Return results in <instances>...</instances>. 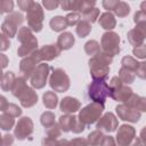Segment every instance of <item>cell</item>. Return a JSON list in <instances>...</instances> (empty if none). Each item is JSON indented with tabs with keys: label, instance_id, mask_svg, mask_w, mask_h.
Here are the masks:
<instances>
[{
	"label": "cell",
	"instance_id": "cell-11",
	"mask_svg": "<svg viewBox=\"0 0 146 146\" xmlns=\"http://www.w3.org/2000/svg\"><path fill=\"white\" fill-rule=\"evenodd\" d=\"M33 132V122L30 117H22L15 128V136L19 140L25 139Z\"/></svg>",
	"mask_w": 146,
	"mask_h": 146
},
{
	"label": "cell",
	"instance_id": "cell-53",
	"mask_svg": "<svg viewBox=\"0 0 146 146\" xmlns=\"http://www.w3.org/2000/svg\"><path fill=\"white\" fill-rule=\"evenodd\" d=\"M129 146H143V141L140 139V137H135V139L129 144Z\"/></svg>",
	"mask_w": 146,
	"mask_h": 146
},
{
	"label": "cell",
	"instance_id": "cell-33",
	"mask_svg": "<svg viewBox=\"0 0 146 146\" xmlns=\"http://www.w3.org/2000/svg\"><path fill=\"white\" fill-rule=\"evenodd\" d=\"M138 65H139V63L130 56H125V57L122 58V67H125L128 70H131V71L136 72L137 68H138Z\"/></svg>",
	"mask_w": 146,
	"mask_h": 146
},
{
	"label": "cell",
	"instance_id": "cell-38",
	"mask_svg": "<svg viewBox=\"0 0 146 146\" xmlns=\"http://www.w3.org/2000/svg\"><path fill=\"white\" fill-rule=\"evenodd\" d=\"M2 112H3V113H7V114H9V115H11V116H14V117L21 115V113H22L21 108H19L17 105H15V104H9V103L7 104V107H6Z\"/></svg>",
	"mask_w": 146,
	"mask_h": 146
},
{
	"label": "cell",
	"instance_id": "cell-32",
	"mask_svg": "<svg viewBox=\"0 0 146 146\" xmlns=\"http://www.w3.org/2000/svg\"><path fill=\"white\" fill-rule=\"evenodd\" d=\"M84 50L88 55H97L100 51V46L97 41L95 40H90L84 44Z\"/></svg>",
	"mask_w": 146,
	"mask_h": 146
},
{
	"label": "cell",
	"instance_id": "cell-45",
	"mask_svg": "<svg viewBox=\"0 0 146 146\" xmlns=\"http://www.w3.org/2000/svg\"><path fill=\"white\" fill-rule=\"evenodd\" d=\"M133 21H135V23H136V24H138V23H143V22H146V14H145L144 11H141V10L137 11V13L135 14V18H133Z\"/></svg>",
	"mask_w": 146,
	"mask_h": 146
},
{
	"label": "cell",
	"instance_id": "cell-48",
	"mask_svg": "<svg viewBox=\"0 0 146 146\" xmlns=\"http://www.w3.org/2000/svg\"><path fill=\"white\" fill-rule=\"evenodd\" d=\"M32 5H33V1H18V6H19V8L22 9V10H24V11H29L30 9H31V7H32Z\"/></svg>",
	"mask_w": 146,
	"mask_h": 146
},
{
	"label": "cell",
	"instance_id": "cell-50",
	"mask_svg": "<svg viewBox=\"0 0 146 146\" xmlns=\"http://www.w3.org/2000/svg\"><path fill=\"white\" fill-rule=\"evenodd\" d=\"M119 1H103V6L107 9V10H114L116 5Z\"/></svg>",
	"mask_w": 146,
	"mask_h": 146
},
{
	"label": "cell",
	"instance_id": "cell-2",
	"mask_svg": "<svg viewBox=\"0 0 146 146\" xmlns=\"http://www.w3.org/2000/svg\"><path fill=\"white\" fill-rule=\"evenodd\" d=\"M103 110H104V105L102 104H98V103L89 104L88 106H86L80 111L79 120L84 125H89L99 119L100 114L103 113Z\"/></svg>",
	"mask_w": 146,
	"mask_h": 146
},
{
	"label": "cell",
	"instance_id": "cell-8",
	"mask_svg": "<svg viewBox=\"0 0 146 146\" xmlns=\"http://www.w3.org/2000/svg\"><path fill=\"white\" fill-rule=\"evenodd\" d=\"M48 73H49L48 64H39L38 67L35 68V71L33 72V74L30 78L31 84L36 89L43 88L44 84H46L47 78H48Z\"/></svg>",
	"mask_w": 146,
	"mask_h": 146
},
{
	"label": "cell",
	"instance_id": "cell-3",
	"mask_svg": "<svg viewBox=\"0 0 146 146\" xmlns=\"http://www.w3.org/2000/svg\"><path fill=\"white\" fill-rule=\"evenodd\" d=\"M24 21V17L21 13H11L10 15H8L5 19V22L2 23V33L7 36V38H13L17 32V27L18 25H21Z\"/></svg>",
	"mask_w": 146,
	"mask_h": 146
},
{
	"label": "cell",
	"instance_id": "cell-4",
	"mask_svg": "<svg viewBox=\"0 0 146 146\" xmlns=\"http://www.w3.org/2000/svg\"><path fill=\"white\" fill-rule=\"evenodd\" d=\"M27 23L29 27L34 32H40L42 29V21H43V11L41 6L38 2H33L31 9L27 11Z\"/></svg>",
	"mask_w": 146,
	"mask_h": 146
},
{
	"label": "cell",
	"instance_id": "cell-35",
	"mask_svg": "<svg viewBox=\"0 0 146 146\" xmlns=\"http://www.w3.org/2000/svg\"><path fill=\"white\" fill-rule=\"evenodd\" d=\"M98 15H99V10L97 8H90L82 14V18H83V21H87L91 24V23L96 22Z\"/></svg>",
	"mask_w": 146,
	"mask_h": 146
},
{
	"label": "cell",
	"instance_id": "cell-26",
	"mask_svg": "<svg viewBox=\"0 0 146 146\" xmlns=\"http://www.w3.org/2000/svg\"><path fill=\"white\" fill-rule=\"evenodd\" d=\"M27 88H29V87H27V84H26V82H25V79H24V78H17L16 81H15V83H14V87H13L11 91H13V95H14L15 97L19 98V96H21Z\"/></svg>",
	"mask_w": 146,
	"mask_h": 146
},
{
	"label": "cell",
	"instance_id": "cell-46",
	"mask_svg": "<svg viewBox=\"0 0 146 146\" xmlns=\"http://www.w3.org/2000/svg\"><path fill=\"white\" fill-rule=\"evenodd\" d=\"M70 146H88V143L86 139L82 138H75L70 141Z\"/></svg>",
	"mask_w": 146,
	"mask_h": 146
},
{
	"label": "cell",
	"instance_id": "cell-1",
	"mask_svg": "<svg viewBox=\"0 0 146 146\" xmlns=\"http://www.w3.org/2000/svg\"><path fill=\"white\" fill-rule=\"evenodd\" d=\"M88 94L94 103L104 105L106 98L111 95V89L104 80H94L88 88Z\"/></svg>",
	"mask_w": 146,
	"mask_h": 146
},
{
	"label": "cell",
	"instance_id": "cell-19",
	"mask_svg": "<svg viewBox=\"0 0 146 146\" xmlns=\"http://www.w3.org/2000/svg\"><path fill=\"white\" fill-rule=\"evenodd\" d=\"M74 44V36L70 32H64L59 35L57 40V46L60 50H66L70 49Z\"/></svg>",
	"mask_w": 146,
	"mask_h": 146
},
{
	"label": "cell",
	"instance_id": "cell-23",
	"mask_svg": "<svg viewBox=\"0 0 146 146\" xmlns=\"http://www.w3.org/2000/svg\"><path fill=\"white\" fill-rule=\"evenodd\" d=\"M49 24H50L51 30H52V31H55V32H60V31L65 30V29L68 26L66 18H64V17H62V16L52 17Z\"/></svg>",
	"mask_w": 146,
	"mask_h": 146
},
{
	"label": "cell",
	"instance_id": "cell-16",
	"mask_svg": "<svg viewBox=\"0 0 146 146\" xmlns=\"http://www.w3.org/2000/svg\"><path fill=\"white\" fill-rule=\"evenodd\" d=\"M59 54H60V49L58 48L57 44L56 46L47 44V46H43L39 50V55H40L41 59H43V60H51V59L56 58Z\"/></svg>",
	"mask_w": 146,
	"mask_h": 146
},
{
	"label": "cell",
	"instance_id": "cell-44",
	"mask_svg": "<svg viewBox=\"0 0 146 146\" xmlns=\"http://www.w3.org/2000/svg\"><path fill=\"white\" fill-rule=\"evenodd\" d=\"M13 2L11 1H8V0H5V1H1L0 2V8H1V11L2 13H7V11H11L13 9Z\"/></svg>",
	"mask_w": 146,
	"mask_h": 146
},
{
	"label": "cell",
	"instance_id": "cell-17",
	"mask_svg": "<svg viewBox=\"0 0 146 146\" xmlns=\"http://www.w3.org/2000/svg\"><path fill=\"white\" fill-rule=\"evenodd\" d=\"M19 100H21V104H22L24 107H31V106H33V105L38 102V96H36V94L34 92L33 89L27 88V89L19 96Z\"/></svg>",
	"mask_w": 146,
	"mask_h": 146
},
{
	"label": "cell",
	"instance_id": "cell-43",
	"mask_svg": "<svg viewBox=\"0 0 146 146\" xmlns=\"http://www.w3.org/2000/svg\"><path fill=\"white\" fill-rule=\"evenodd\" d=\"M136 74H137L138 78H140V79H143V80L146 79V62L139 63L138 68H137V71H136Z\"/></svg>",
	"mask_w": 146,
	"mask_h": 146
},
{
	"label": "cell",
	"instance_id": "cell-42",
	"mask_svg": "<svg viewBox=\"0 0 146 146\" xmlns=\"http://www.w3.org/2000/svg\"><path fill=\"white\" fill-rule=\"evenodd\" d=\"M108 87H110V89H111V92H112V91H115V90L119 89V88H121V87H122V81H121V79L117 78V76H113L112 80H111V82H110V84H108ZM110 96H111V95H110Z\"/></svg>",
	"mask_w": 146,
	"mask_h": 146
},
{
	"label": "cell",
	"instance_id": "cell-30",
	"mask_svg": "<svg viewBox=\"0 0 146 146\" xmlns=\"http://www.w3.org/2000/svg\"><path fill=\"white\" fill-rule=\"evenodd\" d=\"M119 78L123 83H131L135 80V73L131 70H128L125 67H121L119 71Z\"/></svg>",
	"mask_w": 146,
	"mask_h": 146
},
{
	"label": "cell",
	"instance_id": "cell-22",
	"mask_svg": "<svg viewBox=\"0 0 146 146\" xmlns=\"http://www.w3.org/2000/svg\"><path fill=\"white\" fill-rule=\"evenodd\" d=\"M76 120H78V117H75L74 115H63L59 117V127L62 130L67 132L73 129V125Z\"/></svg>",
	"mask_w": 146,
	"mask_h": 146
},
{
	"label": "cell",
	"instance_id": "cell-51",
	"mask_svg": "<svg viewBox=\"0 0 146 146\" xmlns=\"http://www.w3.org/2000/svg\"><path fill=\"white\" fill-rule=\"evenodd\" d=\"M14 139H13V136L10 135H5L2 137V146H10L13 144Z\"/></svg>",
	"mask_w": 146,
	"mask_h": 146
},
{
	"label": "cell",
	"instance_id": "cell-5",
	"mask_svg": "<svg viewBox=\"0 0 146 146\" xmlns=\"http://www.w3.org/2000/svg\"><path fill=\"white\" fill-rule=\"evenodd\" d=\"M120 38L116 33L114 32H106L103 34L102 38V48L103 51L106 52L110 56H115L116 54H119L120 51Z\"/></svg>",
	"mask_w": 146,
	"mask_h": 146
},
{
	"label": "cell",
	"instance_id": "cell-55",
	"mask_svg": "<svg viewBox=\"0 0 146 146\" xmlns=\"http://www.w3.org/2000/svg\"><path fill=\"white\" fill-rule=\"evenodd\" d=\"M140 8H141V11H144V13L146 14V1L141 2V5H140Z\"/></svg>",
	"mask_w": 146,
	"mask_h": 146
},
{
	"label": "cell",
	"instance_id": "cell-24",
	"mask_svg": "<svg viewBox=\"0 0 146 146\" xmlns=\"http://www.w3.org/2000/svg\"><path fill=\"white\" fill-rule=\"evenodd\" d=\"M17 39H18V41H19L22 44L35 40V38H34V35L32 34L30 27H27V26L21 27V30H19L18 33H17Z\"/></svg>",
	"mask_w": 146,
	"mask_h": 146
},
{
	"label": "cell",
	"instance_id": "cell-47",
	"mask_svg": "<svg viewBox=\"0 0 146 146\" xmlns=\"http://www.w3.org/2000/svg\"><path fill=\"white\" fill-rule=\"evenodd\" d=\"M102 146H117V145L115 144V140H114L113 137L105 136L104 139H103V141H102Z\"/></svg>",
	"mask_w": 146,
	"mask_h": 146
},
{
	"label": "cell",
	"instance_id": "cell-12",
	"mask_svg": "<svg viewBox=\"0 0 146 146\" xmlns=\"http://www.w3.org/2000/svg\"><path fill=\"white\" fill-rule=\"evenodd\" d=\"M115 110H116V113L121 120L129 121V122H137L140 119V112L135 110V108L129 107L125 104L116 106Z\"/></svg>",
	"mask_w": 146,
	"mask_h": 146
},
{
	"label": "cell",
	"instance_id": "cell-7",
	"mask_svg": "<svg viewBox=\"0 0 146 146\" xmlns=\"http://www.w3.org/2000/svg\"><path fill=\"white\" fill-rule=\"evenodd\" d=\"M40 60H42V59H41V57L39 55V51H35L34 54L30 55L29 57L24 58L21 62L19 68H21V72L24 74V78H27V79L31 78V75L33 74V72L38 67Z\"/></svg>",
	"mask_w": 146,
	"mask_h": 146
},
{
	"label": "cell",
	"instance_id": "cell-37",
	"mask_svg": "<svg viewBox=\"0 0 146 146\" xmlns=\"http://www.w3.org/2000/svg\"><path fill=\"white\" fill-rule=\"evenodd\" d=\"M41 123L47 129L50 128V127H52L55 124V115L51 112H44L41 115Z\"/></svg>",
	"mask_w": 146,
	"mask_h": 146
},
{
	"label": "cell",
	"instance_id": "cell-56",
	"mask_svg": "<svg viewBox=\"0 0 146 146\" xmlns=\"http://www.w3.org/2000/svg\"><path fill=\"white\" fill-rule=\"evenodd\" d=\"M2 59H3V63H2V67H6V65H7V59H6V57L2 55Z\"/></svg>",
	"mask_w": 146,
	"mask_h": 146
},
{
	"label": "cell",
	"instance_id": "cell-29",
	"mask_svg": "<svg viewBox=\"0 0 146 146\" xmlns=\"http://www.w3.org/2000/svg\"><path fill=\"white\" fill-rule=\"evenodd\" d=\"M91 31V24L87 21H80V23L76 26V33L80 38H84L87 36Z\"/></svg>",
	"mask_w": 146,
	"mask_h": 146
},
{
	"label": "cell",
	"instance_id": "cell-15",
	"mask_svg": "<svg viewBox=\"0 0 146 146\" xmlns=\"http://www.w3.org/2000/svg\"><path fill=\"white\" fill-rule=\"evenodd\" d=\"M80 106H81L80 102L73 97H65L60 102V111L66 114L76 112L80 108Z\"/></svg>",
	"mask_w": 146,
	"mask_h": 146
},
{
	"label": "cell",
	"instance_id": "cell-28",
	"mask_svg": "<svg viewBox=\"0 0 146 146\" xmlns=\"http://www.w3.org/2000/svg\"><path fill=\"white\" fill-rule=\"evenodd\" d=\"M144 39H145V38L143 36V34L139 33L136 29L130 30L129 33H128V40H129V42H130L132 46H137V47H138V46H141Z\"/></svg>",
	"mask_w": 146,
	"mask_h": 146
},
{
	"label": "cell",
	"instance_id": "cell-52",
	"mask_svg": "<svg viewBox=\"0 0 146 146\" xmlns=\"http://www.w3.org/2000/svg\"><path fill=\"white\" fill-rule=\"evenodd\" d=\"M1 49L2 50H6L7 48H8V46H10V43H9V40H7V36L5 35V34H2L1 35Z\"/></svg>",
	"mask_w": 146,
	"mask_h": 146
},
{
	"label": "cell",
	"instance_id": "cell-41",
	"mask_svg": "<svg viewBox=\"0 0 146 146\" xmlns=\"http://www.w3.org/2000/svg\"><path fill=\"white\" fill-rule=\"evenodd\" d=\"M132 52L137 58H146V44H141L133 48Z\"/></svg>",
	"mask_w": 146,
	"mask_h": 146
},
{
	"label": "cell",
	"instance_id": "cell-25",
	"mask_svg": "<svg viewBox=\"0 0 146 146\" xmlns=\"http://www.w3.org/2000/svg\"><path fill=\"white\" fill-rule=\"evenodd\" d=\"M15 81H16V78H15L14 73L13 72H6L2 75V79H1V88H2V90L7 91L9 89H13Z\"/></svg>",
	"mask_w": 146,
	"mask_h": 146
},
{
	"label": "cell",
	"instance_id": "cell-13",
	"mask_svg": "<svg viewBox=\"0 0 146 146\" xmlns=\"http://www.w3.org/2000/svg\"><path fill=\"white\" fill-rule=\"evenodd\" d=\"M117 128V120L113 113H106L103 117L99 119L97 123L98 130H104L106 132H112Z\"/></svg>",
	"mask_w": 146,
	"mask_h": 146
},
{
	"label": "cell",
	"instance_id": "cell-21",
	"mask_svg": "<svg viewBox=\"0 0 146 146\" xmlns=\"http://www.w3.org/2000/svg\"><path fill=\"white\" fill-rule=\"evenodd\" d=\"M99 25L103 29H105V30H112V29H114L115 25H116V22H115V18H114L113 14H111V13H104L103 15H100Z\"/></svg>",
	"mask_w": 146,
	"mask_h": 146
},
{
	"label": "cell",
	"instance_id": "cell-27",
	"mask_svg": "<svg viewBox=\"0 0 146 146\" xmlns=\"http://www.w3.org/2000/svg\"><path fill=\"white\" fill-rule=\"evenodd\" d=\"M57 95L54 92V91H47L44 95H43V105L49 108V110H52L56 107L57 105Z\"/></svg>",
	"mask_w": 146,
	"mask_h": 146
},
{
	"label": "cell",
	"instance_id": "cell-31",
	"mask_svg": "<svg viewBox=\"0 0 146 146\" xmlns=\"http://www.w3.org/2000/svg\"><path fill=\"white\" fill-rule=\"evenodd\" d=\"M104 137H105V136L102 133V131H99V130L92 131V132L89 133V136H88V143H89L91 146L102 145V141H103Z\"/></svg>",
	"mask_w": 146,
	"mask_h": 146
},
{
	"label": "cell",
	"instance_id": "cell-36",
	"mask_svg": "<svg viewBox=\"0 0 146 146\" xmlns=\"http://www.w3.org/2000/svg\"><path fill=\"white\" fill-rule=\"evenodd\" d=\"M113 11H114L119 17H124V16H127V15L129 14L130 8H129V6H128L125 2L119 1L117 5H116V7H115V9H114Z\"/></svg>",
	"mask_w": 146,
	"mask_h": 146
},
{
	"label": "cell",
	"instance_id": "cell-34",
	"mask_svg": "<svg viewBox=\"0 0 146 146\" xmlns=\"http://www.w3.org/2000/svg\"><path fill=\"white\" fill-rule=\"evenodd\" d=\"M14 116L7 114V113H3L0 117V125L3 130H9L11 129V127L14 125Z\"/></svg>",
	"mask_w": 146,
	"mask_h": 146
},
{
	"label": "cell",
	"instance_id": "cell-14",
	"mask_svg": "<svg viewBox=\"0 0 146 146\" xmlns=\"http://www.w3.org/2000/svg\"><path fill=\"white\" fill-rule=\"evenodd\" d=\"M95 5V1H64L60 2L63 10H78L84 13Z\"/></svg>",
	"mask_w": 146,
	"mask_h": 146
},
{
	"label": "cell",
	"instance_id": "cell-18",
	"mask_svg": "<svg viewBox=\"0 0 146 146\" xmlns=\"http://www.w3.org/2000/svg\"><path fill=\"white\" fill-rule=\"evenodd\" d=\"M132 94L133 92H132V90L129 87L122 86L121 88L116 89L115 91H112L110 97H112L114 100H117V102H127L131 97Z\"/></svg>",
	"mask_w": 146,
	"mask_h": 146
},
{
	"label": "cell",
	"instance_id": "cell-6",
	"mask_svg": "<svg viewBox=\"0 0 146 146\" xmlns=\"http://www.w3.org/2000/svg\"><path fill=\"white\" fill-rule=\"evenodd\" d=\"M49 83H50V87L55 90V91H58V92H64L68 89L70 87V79L67 76V74L60 70V68H56L54 70L51 76H50V80H49Z\"/></svg>",
	"mask_w": 146,
	"mask_h": 146
},
{
	"label": "cell",
	"instance_id": "cell-9",
	"mask_svg": "<svg viewBox=\"0 0 146 146\" xmlns=\"http://www.w3.org/2000/svg\"><path fill=\"white\" fill-rule=\"evenodd\" d=\"M89 65H90V74L94 78V80H104L107 78L110 72L108 65L100 62L96 57H92L89 60Z\"/></svg>",
	"mask_w": 146,
	"mask_h": 146
},
{
	"label": "cell",
	"instance_id": "cell-40",
	"mask_svg": "<svg viewBox=\"0 0 146 146\" xmlns=\"http://www.w3.org/2000/svg\"><path fill=\"white\" fill-rule=\"evenodd\" d=\"M65 18H66V21H67L68 26H73V25L80 23V14H79V13H71V14H68Z\"/></svg>",
	"mask_w": 146,
	"mask_h": 146
},
{
	"label": "cell",
	"instance_id": "cell-20",
	"mask_svg": "<svg viewBox=\"0 0 146 146\" xmlns=\"http://www.w3.org/2000/svg\"><path fill=\"white\" fill-rule=\"evenodd\" d=\"M36 46H38V40H33L31 42H27V43H23L18 50H17V54L18 56L23 57V56H30L32 54H34L36 51Z\"/></svg>",
	"mask_w": 146,
	"mask_h": 146
},
{
	"label": "cell",
	"instance_id": "cell-49",
	"mask_svg": "<svg viewBox=\"0 0 146 146\" xmlns=\"http://www.w3.org/2000/svg\"><path fill=\"white\" fill-rule=\"evenodd\" d=\"M58 5H60V3L57 2V1H49V0L43 1V6H44L46 9H48V10H52V9H55L56 7H58Z\"/></svg>",
	"mask_w": 146,
	"mask_h": 146
},
{
	"label": "cell",
	"instance_id": "cell-54",
	"mask_svg": "<svg viewBox=\"0 0 146 146\" xmlns=\"http://www.w3.org/2000/svg\"><path fill=\"white\" fill-rule=\"evenodd\" d=\"M52 146H70V143L66 139H60L58 141H55V144Z\"/></svg>",
	"mask_w": 146,
	"mask_h": 146
},
{
	"label": "cell",
	"instance_id": "cell-39",
	"mask_svg": "<svg viewBox=\"0 0 146 146\" xmlns=\"http://www.w3.org/2000/svg\"><path fill=\"white\" fill-rule=\"evenodd\" d=\"M47 136L51 139H56L57 137L60 136V129H59V125L57 123H55L52 127L48 128L47 129Z\"/></svg>",
	"mask_w": 146,
	"mask_h": 146
},
{
	"label": "cell",
	"instance_id": "cell-10",
	"mask_svg": "<svg viewBox=\"0 0 146 146\" xmlns=\"http://www.w3.org/2000/svg\"><path fill=\"white\" fill-rule=\"evenodd\" d=\"M136 131L133 127L123 124L119 128V131L116 133V141L119 146H129V144L135 139Z\"/></svg>",
	"mask_w": 146,
	"mask_h": 146
}]
</instances>
